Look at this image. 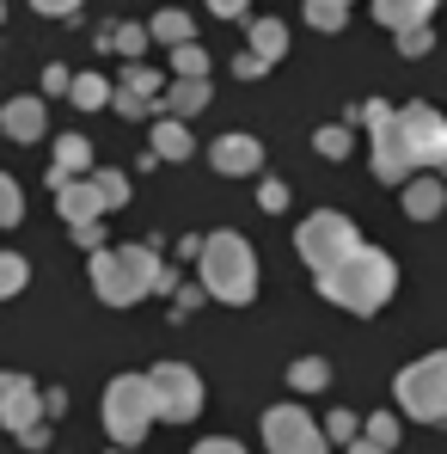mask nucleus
Instances as JSON below:
<instances>
[{
    "label": "nucleus",
    "mask_w": 447,
    "mask_h": 454,
    "mask_svg": "<svg viewBox=\"0 0 447 454\" xmlns=\"http://www.w3.org/2000/svg\"><path fill=\"white\" fill-rule=\"evenodd\" d=\"M295 252L306 258L312 277H331L337 264H350V258L362 252V233H356V222H350L343 209H312L295 233Z\"/></svg>",
    "instance_id": "obj_3"
},
{
    "label": "nucleus",
    "mask_w": 447,
    "mask_h": 454,
    "mask_svg": "<svg viewBox=\"0 0 447 454\" xmlns=\"http://www.w3.org/2000/svg\"><path fill=\"white\" fill-rule=\"evenodd\" d=\"M104 43H117L123 56H142L148 50V25H111V31H98V50Z\"/></svg>",
    "instance_id": "obj_29"
},
{
    "label": "nucleus",
    "mask_w": 447,
    "mask_h": 454,
    "mask_svg": "<svg viewBox=\"0 0 447 454\" xmlns=\"http://www.w3.org/2000/svg\"><path fill=\"white\" fill-rule=\"evenodd\" d=\"M86 166H92L86 136H56V178H86Z\"/></svg>",
    "instance_id": "obj_21"
},
{
    "label": "nucleus",
    "mask_w": 447,
    "mask_h": 454,
    "mask_svg": "<svg viewBox=\"0 0 447 454\" xmlns=\"http://www.w3.org/2000/svg\"><path fill=\"white\" fill-rule=\"evenodd\" d=\"M435 6H442V0H374V19H380L386 31H411V25H429Z\"/></svg>",
    "instance_id": "obj_15"
},
{
    "label": "nucleus",
    "mask_w": 447,
    "mask_h": 454,
    "mask_svg": "<svg viewBox=\"0 0 447 454\" xmlns=\"http://www.w3.org/2000/svg\"><path fill=\"white\" fill-rule=\"evenodd\" d=\"M374 178H386V184H411V178H417L411 148H405V136H398V111L374 129Z\"/></svg>",
    "instance_id": "obj_11"
},
{
    "label": "nucleus",
    "mask_w": 447,
    "mask_h": 454,
    "mask_svg": "<svg viewBox=\"0 0 447 454\" xmlns=\"http://www.w3.org/2000/svg\"><path fill=\"white\" fill-rule=\"evenodd\" d=\"M43 86H50V92H68V86H74V74H68L62 62H50V68H43Z\"/></svg>",
    "instance_id": "obj_40"
},
{
    "label": "nucleus",
    "mask_w": 447,
    "mask_h": 454,
    "mask_svg": "<svg viewBox=\"0 0 447 454\" xmlns=\"http://www.w3.org/2000/svg\"><path fill=\"white\" fill-rule=\"evenodd\" d=\"M86 178H92V191H98L104 209H123V203H129V178H123L117 166H98V172H86Z\"/></svg>",
    "instance_id": "obj_24"
},
{
    "label": "nucleus",
    "mask_w": 447,
    "mask_h": 454,
    "mask_svg": "<svg viewBox=\"0 0 447 454\" xmlns=\"http://www.w3.org/2000/svg\"><path fill=\"white\" fill-rule=\"evenodd\" d=\"M258 203H264L270 215H276V209H289V184H282V178H264V184H258Z\"/></svg>",
    "instance_id": "obj_36"
},
{
    "label": "nucleus",
    "mask_w": 447,
    "mask_h": 454,
    "mask_svg": "<svg viewBox=\"0 0 447 454\" xmlns=\"http://www.w3.org/2000/svg\"><path fill=\"white\" fill-rule=\"evenodd\" d=\"M117 454H135V449H117Z\"/></svg>",
    "instance_id": "obj_47"
},
{
    "label": "nucleus",
    "mask_w": 447,
    "mask_h": 454,
    "mask_svg": "<svg viewBox=\"0 0 447 454\" xmlns=\"http://www.w3.org/2000/svg\"><path fill=\"white\" fill-rule=\"evenodd\" d=\"M74 239H80V246H86V252H104V227H98V222L74 227Z\"/></svg>",
    "instance_id": "obj_39"
},
{
    "label": "nucleus",
    "mask_w": 447,
    "mask_h": 454,
    "mask_svg": "<svg viewBox=\"0 0 447 454\" xmlns=\"http://www.w3.org/2000/svg\"><path fill=\"white\" fill-rule=\"evenodd\" d=\"M306 25H312V31H343V25H350V6H337V0H306Z\"/></svg>",
    "instance_id": "obj_30"
},
{
    "label": "nucleus",
    "mask_w": 447,
    "mask_h": 454,
    "mask_svg": "<svg viewBox=\"0 0 447 454\" xmlns=\"http://www.w3.org/2000/svg\"><path fill=\"white\" fill-rule=\"evenodd\" d=\"M429 43H435V31H429V25H411V31H398V56H429Z\"/></svg>",
    "instance_id": "obj_35"
},
{
    "label": "nucleus",
    "mask_w": 447,
    "mask_h": 454,
    "mask_svg": "<svg viewBox=\"0 0 447 454\" xmlns=\"http://www.w3.org/2000/svg\"><path fill=\"white\" fill-rule=\"evenodd\" d=\"M233 74H239V80H258V74H264V62H258L251 50H239V56H233Z\"/></svg>",
    "instance_id": "obj_37"
},
{
    "label": "nucleus",
    "mask_w": 447,
    "mask_h": 454,
    "mask_svg": "<svg viewBox=\"0 0 447 454\" xmlns=\"http://www.w3.org/2000/svg\"><path fill=\"white\" fill-rule=\"evenodd\" d=\"M56 209H62V222L68 227H86L104 215V203H98V191H92V178H68L62 191H56Z\"/></svg>",
    "instance_id": "obj_14"
},
{
    "label": "nucleus",
    "mask_w": 447,
    "mask_h": 454,
    "mask_svg": "<svg viewBox=\"0 0 447 454\" xmlns=\"http://www.w3.org/2000/svg\"><path fill=\"white\" fill-rule=\"evenodd\" d=\"M398 405L423 424H447V350L417 356L405 375H398Z\"/></svg>",
    "instance_id": "obj_5"
},
{
    "label": "nucleus",
    "mask_w": 447,
    "mask_h": 454,
    "mask_svg": "<svg viewBox=\"0 0 447 454\" xmlns=\"http://www.w3.org/2000/svg\"><path fill=\"white\" fill-rule=\"evenodd\" d=\"M159 424V405L148 393V375H117L104 387V430L117 436V449L148 442V430Z\"/></svg>",
    "instance_id": "obj_4"
},
{
    "label": "nucleus",
    "mask_w": 447,
    "mask_h": 454,
    "mask_svg": "<svg viewBox=\"0 0 447 454\" xmlns=\"http://www.w3.org/2000/svg\"><path fill=\"white\" fill-rule=\"evenodd\" d=\"M362 442H374V449H398V418L392 411H374V418H362Z\"/></svg>",
    "instance_id": "obj_28"
},
{
    "label": "nucleus",
    "mask_w": 447,
    "mask_h": 454,
    "mask_svg": "<svg viewBox=\"0 0 447 454\" xmlns=\"http://www.w3.org/2000/svg\"><path fill=\"white\" fill-rule=\"evenodd\" d=\"M19 215H25V197H19V178H6V172H0V227H19Z\"/></svg>",
    "instance_id": "obj_34"
},
{
    "label": "nucleus",
    "mask_w": 447,
    "mask_h": 454,
    "mask_svg": "<svg viewBox=\"0 0 447 454\" xmlns=\"http://www.w3.org/2000/svg\"><path fill=\"white\" fill-rule=\"evenodd\" d=\"M148 142H153V160H190V153H197V136H190L178 117H159L148 129Z\"/></svg>",
    "instance_id": "obj_16"
},
{
    "label": "nucleus",
    "mask_w": 447,
    "mask_h": 454,
    "mask_svg": "<svg viewBox=\"0 0 447 454\" xmlns=\"http://www.w3.org/2000/svg\"><path fill=\"white\" fill-rule=\"evenodd\" d=\"M398 136H405V148H411V166L417 172H442L447 166V117L435 105H405L398 111Z\"/></svg>",
    "instance_id": "obj_7"
},
{
    "label": "nucleus",
    "mask_w": 447,
    "mask_h": 454,
    "mask_svg": "<svg viewBox=\"0 0 447 454\" xmlns=\"http://www.w3.org/2000/svg\"><path fill=\"white\" fill-rule=\"evenodd\" d=\"M0 129H6L12 142H37V136L50 129L43 98H6V105H0Z\"/></svg>",
    "instance_id": "obj_13"
},
{
    "label": "nucleus",
    "mask_w": 447,
    "mask_h": 454,
    "mask_svg": "<svg viewBox=\"0 0 447 454\" xmlns=\"http://www.w3.org/2000/svg\"><path fill=\"white\" fill-rule=\"evenodd\" d=\"M264 442L270 454H325V424L319 418H306L300 405H270L264 411Z\"/></svg>",
    "instance_id": "obj_8"
},
{
    "label": "nucleus",
    "mask_w": 447,
    "mask_h": 454,
    "mask_svg": "<svg viewBox=\"0 0 447 454\" xmlns=\"http://www.w3.org/2000/svg\"><path fill=\"white\" fill-rule=\"evenodd\" d=\"M172 74H178V80H209V56H203V43H178V50H172Z\"/></svg>",
    "instance_id": "obj_26"
},
{
    "label": "nucleus",
    "mask_w": 447,
    "mask_h": 454,
    "mask_svg": "<svg viewBox=\"0 0 447 454\" xmlns=\"http://www.w3.org/2000/svg\"><path fill=\"white\" fill-rule=\"evenodd\" d=\"M337 6H356V0H337Z\"/></svg>",
    "instance_id": "obj_45"
},
{
    "label": "nucleus",
    "mask_w": 447,
    "mask_h": 454,
    "mask_svg": "<svg viewBox=\"0 0 447 454\" xmlns=\"http://www.w3.org/2000/svg\"><path fill=\"white\" fill-rule=\"evenodd\" d=\"M350 454H380V449H374V442H350Z\"/></svg>",
    "instance_id": "obj_44"
},
{
    "label": "nucleus",
    "mask_w": 447,
    "mask_h": 454,
    "mask_svg": "<svg viewBox=\"0 0 447 454\" xmlns=\"http://www.w3.org/2000/svg\"><path fill=\"white\" fill-rule=\"evenodd\" d=\"M245 37H251V56H258L264 68L282 62V50H289V25H282V19H251Z\"/></svg>",
    "instance_id": "obj_18"
},
{
    "label": "nucleus",
    "mask_w": 447,
    "mask_h": 454,
    "mask_svg": "<svg viewBox=\"0 0 447 454\" xmlns=\"http://www.w3.org/2000/svg\"><path fill=\"white\" fill-rule=\"evenodd\" d=\"M0 19H6V6H0Z\"/></svg>",
    "instance_id": "obj_48"
},
{
    "label": "nucleus",
    "mask_w": 447,
    "mask_h": 454,
    "mask_svg": "<svg viewBox=\"0 0 447 454\" xmlns=\"http://www.w3.org/2000/svg\"><path fill=\"white\" fill-rule=\"evenodd\" d=\"M197 454H245V449H239L233 436H203V442H197Z\"/></svg>",
    "instance_id": "obj_38"
},
{
    "label": "nucleus",
    "mask_w": 447,
    "mask_h": 454,
    "mask_svg": "<svg viewBox=\"0 0 447 454\" xmlns=\"http://www.w3.org/2000/svg\"><path fill=\"white\" fill-rule=\"evenodd\" d=\"M442 184H447V166H442Z\"/></svg>",
    "instance_id": "obj_46"
},
{
    "label": "nucleus",
    "mask_w": 447,
    "mask_h": 454,
    "mask_svg": "<svg viewBox=\"0 0 447 454\" xmlns=\"http://www.w3.org/2000/svg\"><path fill=\"white\" fill-rule=\"evenodd\" d=\"M209 98H215V92H209V80H172V86H166V117H178V123H184V117H197Z\"/></svg>",
    "instance_id": "obj_19"
},
{
    "label": "nucleus",
    "mask_w": 447,
    "mask_h": 454,
    "mask_svg": "<svg viewBox=\"0 0 447 454\" xmlns=\"http://www.w3.org/2000/svg\"><path fill=\"white\" fill-rule=\"evenodd\" d=\"M386 117H392V105H386V98H368V105H362V123H368V129H380Z\"/></svg>",
    "instance_id": "obj_41"
},
{
    "label": "nucleus",
    "mask_w": 447,
    "mask_h": 454,
    "mask_svg": "<svg viewBox=\"0 0 447 454\" xmlns=\"http://www.w3.org/2000/svg\"><path fill=\"white\" fill-rule=\"evenodd\" d=\"M325 442H343V449L362 442V418H356V411H331V418H325Z\"/></svg>",
    "instance_id": "obj_33"
},
{
    "label": "nucleus",
    "mask_w": 447,
    "mask_h": 454,
    "mask_svg": "<svg viewBox=\"0 0 447 454\" xmlns=\"http://www.w3.org/2000/svg\"><path fill=\"white\" fill-rule=\"evenodd\" d=\"M197 264H203V289L215 301L245 307L258 295V252L245 246V233H209L203 252H197Z\"/></svg>",
    "instance_id": "obj_2"
},
{
    "label": "nucleus",
    "mask_w": 447,
    "mask_h": 454,
    "mask_svg": "<svg viewBox=\"0 0 447 454\" xmlns=\"http://www.w3.org/2000/svg\"><path fill=\"white\" fill-rule=\"evenodd\" d=\"M190 31H197V25H190V12H178V6H166V12H153V19H148V37L172 43V50L190 43Z\"/></svg>",
    "instance_id": "obj_22"
},
{
    "label": "nucleus",
    "mask_w": 447,
    "mask_h": 454,
    "mask_svg": "<svg viewBox=\"0 0 447 454\" xmlns=\"http://www.w3.org/2000/svg\"><path fill=\"white\" fill-rule=\"evenodd\" d=\"M86 277H92V295L104 307H135L148 295V283L135 277V264H129L123 252H92V270H86Z\"/></svg>",
    "instance_id": "obj_9"
},
{
    "label": "nucleus",
    "mask_w": 447,
    "mask_h": 454,
    "mask_svg": "<svg viewBox=\"0 0 447 454\" xmlns=\"http://www.w3.org/2000/svg\"><path fill=\"white\" fill-rule=\"evenodd\" d=\"M209 160H215V172H227V178H245V172L264 166V142L245 136V129H233V136H221V142L209 148Z\"/></svg>",
    "instance_id": "obj_12"
},
{
    "label": "nucleus",
    "mask_w": 447,
    "mask_h": 454,
    "mask_svg": "<svg viewBox=\"0 0 447 454\" xmlns=\"http://www.w3.org/2000/svg\"><path fill=\"white\" fill-rule=\"evenodd\" d=\"M159 86H166V80L153 74V68H142V62H129V68H123V92H129V98H142V105H153V92H159Z\"/></svg>",
    "instance_id": "obj_32"
},
{
    "label": "nucleus",
    "mask_w": 447,
    "mask_h": 454,
    "mask_svg": "<svg viewBox=\"0 0 447 454\" xmlns=\"http://www.w3.org/2000/svg\"><path fill=\"white\" fill-rule=\"evenodd\" d=\"M442 203H447L442 178H411V184H405V215H411V222H435Z\"/></svg>",
    "instance_id": "obj_17"
},
{
    "label": "nucleus",
    "mask_w": 447,
    "mask_h": 454,
    "mask_svg": "<svg viewBox=\"0 0 447 454\" xmlns=\"http://www.w3.org/2000/svg\"><path fill=\"white\" fill-rule=\"evenodd\" d=\"M209 12H215V19H239V12H245V0H209Z\"/></svg>",
    "instance_id": "obj_43"
},
{
    "label": "nucleus",
    "mask_w": 447,
    "mask_h": 454,
    "mask_svg": "<svg viewBox=\"0 0 447 454\" xmlns=\"http://www.w3.org/2000/svg\"><path fill=\"white\" fill-rule=\"evenodd\" d=\"M25 283H31V264H25L19 252H0V301H12Z\"/></svg>",
    "instance_id": "obj_31"
},
{
    "label": "nucleus",
    "mask_w": 447,
    "mask_h": 454,
    "mask_svg": "<svg viewBox=\"0 0 447 454\" xmlns=\"http://www.w3.org/2000/svg\"><path fill=\"white\" fill-rule=\"evenodd\" d=\"M312 148L325 153V160H350V148H356V136H350V123H325V129L312 136Z\"/></svg>",
    "instance_id": "obj_27"
},
{
    "label": "nucleus",
    "mask_w": 447,
    "mask_h": 454,
    "mask_svg": "<svg viewBox=\"0 0 447 454\" xmlns=\"http://www.w3.org/2000/svg\"><path fill=\"white\" fill-rule=\"evenodd\" d=\"M111 92H117V86H111L104 74H74V86H68V98H74L80 111H104Z\"/></svg>",
    "instance_id": "obj_23"
},
{
    "label": "nucleus",
    "mask_w": 447,
    "mask_h": 454,
    "mask_svg": "<svg viewBox=\"0 0 447 454\" xmlns=\"http://www.w3.org/2000/svg\"><path fill=\"white\" fill-rule=\"evenodd\" d=\"M148 393H153V405H159V424H190L203 411V380H197L190 363H153Z\"/></svg>",
    "instance_id": "obj_6"
},
{
    "label": "nucleus",
    "mask_w": 447,
    "mask_h": 454,
    "mask_svg": "<svg viewBox=\"0 0 447 454\" xmlns=\"http://www.w3.org/2000/svg\"><path fill=\"white\" fill-rule=\"evenodd\" d=\"M37 12H50V19H68V12H80V0H31Z\"/></svg>",
    "instance_id": "obj_42"
},
{
    "label": "nucleus",
    "mask_w": 447,
    "mask_h": 454,
    "mask_svg": "<svg viewBox=\"0 0 447 454\" xmlns=\"http://www.w3.org/2000/svg\"><path fill=\"white\" fill-rule=\"evenodd\" d=\"M392 289H398V264L380 246H362L350 264H337L331 277H319V295L337 301L343 313H380V307L392 301Z\"/></svg>",
    "instance_id": "obj_1"
},
{
    "label": "nucleus",
    "mask_w": 447,
    "mask_h": 454,
    "mask_svg": "<svg viewBox=\"0 0 447 454\" xmlns=\"http://www.w3.org/2000/svg\"><path fill=\"white\" fill-rule=\"evenodd\" d=\"M289 380H295V393H319L331 380V363L325 356H300V363H289Z\"/></svg>",
    "instance_id": "obj_25"
},
{
    "label": "nucleus",
    "mask_w": 447,
    "mask_h": 454,
    "mask_svg": "<svg viewBox=\"0 0 447 454\" xmlns=\"http://www.w3.org/2000/svg\"><path fill=\"white\" fill-rule=\"evenodd\" d=\"M123 258L135 264V277L148 283V295H166V289H172V270L159 264V252H148V246H123Z\"/></svg>",
    "instance_id": "obj_20"
},
{
    "label": "nucleus",
    "mask_w": 447,
    "mask_h": 454,
    "mask_svg": "<svg viewBox=\"0 0 447 454\" xmlns=\"http://www.w3.org/2000/svg\"><path fill=\"white\" fill-rule=\"evenodd\" d=\"M0 424L12 430V436H25V430H37L43 424V393L31 387V375H0Z\"/></svg>",
    "instance_id": "obj_10"
}]
</instances>
